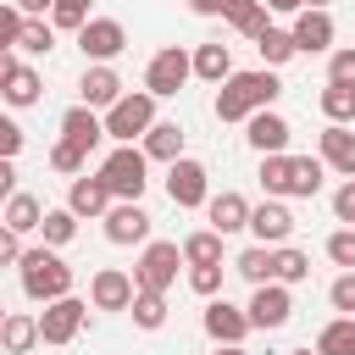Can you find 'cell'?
Masks as SVG:
<instances>
[{"instance_id":"obj_35","label":"cell","mask_w":355,"mask_h":355,"mask_svg":"<svg viewBox=\"0 0 355 355\" xmlns=\"http://www.w3.org/2000/svg\"><path fill=\"white\" fill-rule=\"evenodd\" d=\"M133 322H139L144 333L166 327V294H150V288H139V294H133Z\"/></svg>"},{"instance_id":"obj_30","label":"cell","mask_w":355,"mask_h":355,"mask_svg":"<svg viewBox=\"0 0 355 355\" xmlns=\"http://www.w3.org/2000/svg\"><path fill=\"white\" fill-rule=\"evenodd\" d=\"M316 105H322V116L327 122H355V83H327L322 94H316Z\"/></svg>"},{"instance_id":"obj_44","label":"cell","mask_w":355,"mask_h":355,"mask_svg":"<svg viewBox=\"0 0 355 355\" xmlns=\"http://www.w3.org/2000/svg\"><path fill=\"white\" fill-rule=\"evenodd\" d=\"M327 300H333V311H349V316H355V272H344V277H333V288H327Z\"/></svg>"},{"instance_id":"obj_5","label":"cell","mask_w":355,"mask_h":355,"mask_svg":"<svg viewBox=\"0 0 355 355\" xmlns=\"http://www.w3.org/2000/svg\"><path fill=\"white\" fill-rule=\"evenodd\" d=\"M189 78H194V55H189L183 44L155 50V55H150V67H144V89H150L155 100H172V94H178Z\"/></svg>"},{"instance_id":"obj_36","label":"cell","mask_w":355,"mask_h":355,"mask_svg":"<svg viewBox=\"0 0 355 355\" xmlns=\"http://www.w3.org/2000/svg\"><path fill=\"white\" fill-rule=\"evenodd\" d=\"M50 44H55V22H44V17H28V28H22V55H50Z\"/></svg>"},{"instance_id":"obj_49","label":"cell","mask_w":355,"mask_h":355,"mask_svg":"<svg viewBox=\"0 0 355 355\" xmlns=\"http://www.w3.org/2000/svg\"><path fill=\"white\" fill-rule=\"evenodd\" d=\"M227 6H233V0H189L194 17H227Z\"/></svg>"},{"instance_id":"obj_22","label":"cell","mask_w":355,"mask_h":355,"mask_svg":"<svg viewBox=\"0 0 355 355\" xmlns=\"http://www.w3.org/2000/svg\"><path fill=\"white\" fill-rule=\"evenodd\" d=\"M61 139H72V144H83V150H94V144L105 139V122L94 116V105H72V111L61 116Z\"/></svg>"},{"instance_id":"obj_6","label":"cell","mask_w":355,"mask_h":355,"mask_svg":"<svg viewBox=\"0 0 355 355\" xmlns=\"http://www.w3.org/2000/svg\"><path fill=\"white\" fill-rule=\"evenodd\" d=\"M178 266H183V244H166V239H150L139 266H133V283L150 288V294H166L178 283Z\"/></svg>"},{"instance_id":"obj_46","label":"cell","mask_w":355,"mask_h":355,"mask_svg":"<svg viewBox=\"0 0 355 355\" xmlns=\"http://www.w3.org/2000/svg\"><path fill=\"white\" fill-rule=\"evenodd\" d=\"M327 83H355V50H333V61H327Z\"/></svg>"},{"instance_id":"obj_37","label":"cell","mask_w":355,"mask_h":355,"mask_svg":"<svg viewBox=\"0 0 355 355\" xmlns=\"http://www.w3.org/2000/svg\"><path fill=\"white\" fill-rule=\"evenodd\" d=\"M261 189H266L272 200L288 194V150H283V155H261Z\"/></svg>"},{"instance_id":"obj_48","label":"cell","mask_w":355,"mask_h":355,"mask_svg":"<svg viewBox=\"0 0 355 355\" xmlns=\"http://www.w3.org/2000/svg\"><path fill=\"white\" fill-rule=\"evenodd\" d=\"M22 150V128L17 122H0V155H17Z\"/></svg>"},{"instance_id":"obj_31","label":"cell","mask_w":355,"mask_h":355,"mask_svg":"<svg viewBox=\"0 0 355 355\" xmlns=\"http://www.w3.org/2000/svg\"><path fill=\"white\" fill-rule=\"evenodd\" d=\"M255 50H261V61H266V67H283L288 55H300V44H294V28H266V33L255 39Z\"/></svg>"},{"instance_id":"obj_15","label":"cell","mask_w":355,"mask_h":355,"mask_svg":"<svg viewBox=\"0 0 355 355\" xmlns=\"http://www.w3.org/2000/svg\"><path fill=\"white\" fill-rule=\"evenodd\" d=\"M250 233H255V244H288V233H294V216H288V205L283 200H261L255 211H250Z\"/></svg>"},{"instance_id":"obj_53","label":"cell","mask_w":355,"mask_h":355,"mask_svg":"<svg viewBox=\"0 0 355 355\" xmlns=\"http://www.w3.org/2000/svg\"><path fill=\"white\" fill-rule=\"evenodd\" d=\"M288 355H322V349H288Z\"/></svg>"},{"instance_id":"obj_1","label":"cell","mask_w":355,"mask_h":355,"mask_svg":"<svg viewBox=\"0 0 355 355\" xmlns=\"http://www.w3.org/2000/svg\"><path fill=\"white\" fill-rule=\"evenodd\" d=\"M283 94V83L272 78V67H261V72H233L227 83H216V122H250L255 111H266L272 100Z\"/></svg>"},{"instance_id":"obj_24","label":"cell","mask_w":355,"mask_h":355,"mask_svg":"<svg viewBox=\"0 0 355 355\" xmlns=\"http://www.w3.org/2000/svg\"><path fill=\"white\" fill-rule=\"evenodd\" d=\"M0 338H6V349H11V355H28L33 344H44L39 316H28V311H11V316L0 322Z\"/></svg>"},{"instance_id":"obj_9","label":"cell","mask_w":355,"mask_h":355,"mask_svg":"<svg viewBox=\"0 0 355 355\" xmlns=\"http://www.w3.org/2000/svg\"><path fill=\"white\" fill-rule=\"evenodd\" d=\"M133 294H139V283L122 266H100L89 277V305L94 311H133Z\"/></svg>"},{"instance_id":"obj_28","label":"cell","mask_w":355,"mask_h":355,"mask_svg":"<svg viewBox=\"0 0 355 355\" xmlns=\"http://www.w3.org/2000/svg\"><path fill=\"white\" fill-rule=\"evenodd\" d=\"M266 11H272L266 0H233V6H227V28H233V33H244V39H261V33L272 28V22H266Z\"/></svg>"},{"instance_id":"obj_50","label":"cell","mask_w":355,"mask_h":355,"mask_svg":"<svg viewBox=\"0 0 355 355\" xmlns=\"http://www.w3.org/2000/svg\"><path fill=\"white\" fill-rule=\"evenodd\" d=\"M17 6H22V11H28V17H44V11H50V6H55V0H17Z\"/></svg>"},{"instance_id":"obj_52","label":"cell","mask_w":355,"mask_h":355,"mask_svg":"<svg viewBox=\"0 0 355 355\" xmlns=\"http://www.w3.org/2000/svg\"><path fill=\"white\" fill-rule=\"evenodd\" d=\"M222 355H250V349L244 344H222Z\"/></svg>"},{"instance_id":"obj_16","label":"cell","mask_w":355,"mask_h":355,"mask_svg":"<svg viewBox=\"0 0 355 355\" xmlns=\"http://www.w3.org/2000/svg\"><path fill=\"white\" fill-rule=\"evenodd\" d=\"M67 205H72L78 216H105V211L116 205V194H111V183L94 172V178H72V189H67Z\"/></svg>"},{"instance_id":"obj_42","label":"cell","mask_w":355,"mask_h":355,"mask_svg":"<svg viewBox=\"0 0 355 355\" xmlns=\"http://www.w3.org/2000/svg\"><path fill=\"white\" fill-rule=\"evenodd\" d=\"M327 261H333V266H349V272H355V227H338V233L327 239Z\"/></svg>"},{"instance_id":"obj_29","label":"cell","mask_w":355,"mask_h":355,"mask_svg":"<svg viewBox=\"0 0 355 355\" xmlns=\"http://www.w3.org/2000/svg\"><path fill=\"white\" fill-rule=\"evenodd\" d=\"M222 239H227V233H216V227L189 233V239H183V261H189V266H216V261H222Z\"/></svg>"},{"instance_id":"obj_7","label":"cell","mask_w":355,"mask_h":355,"mask_svg":"<svg viewBox=\"0 0 355 355\" xmlns=\"http://www.w3.org/2000/svg\"><path fill=\"white\" fill-rule=\"evenodd\" d=\"M166 200L178 205V211H194V205H205L211 200V172L200 166V161H172L166 166Z\"/></svg>"},{"instance_id":"obj_34","label":"cell","mask_w":355,"mask_h":355,"mask_svg":"<svg viewBox=\"0 0 355 355\" xmlns=\"http://www.w3.org/2000/svg\"><path fill=\"white\" fill-rule=\"evenodd\" d=\"M39 233H44V244H72V233H78V211L72 205H55V211H44V222H39Z\"/></svg>"},{"instance_id":"obj_12","label":"cell","mask_w":355,"mask_h":355,"mask_svg":"<svg viewBox=\"0 0 355 355\" xmlns=\"http://www.w3.org/2000/svg\"><path fill=\"white\" fill-rule=\"evenodd\" d=\"M83 300H72V294H61V300H50L44 311H39V333H44V344H72L78 338V327H83Z\"/></svg>"},{"instance_id":"obj_32","label":"cell","mask_w":355,"mask_h":355,"mask_svg":"<svg viewBox=\"0 0 355 355\" xmlns=\"http://www.w3.org/2000/svg\"><path fill=\"white\" fill-rule=\"evenodd\" d=\"M316 349L322 355H355V316H338L316 333Z\"/></svg>"},{"instance_id":"obj_39","label":"cell","mask_w":355,"mask_h":355,"mask_svg":"<svg viewBox=\"0 0 355 355\" xmlns=\"http://www.w3.org/2000/svg\"><path fill=\"white\" fill-rule=\"evenodd\" d=\"M50 22H55L61 33H83V28H89V0H55V6H50Z\"/></svg>"},{"instance_id":"obj_26","label":"cell","mask_w":355,"mask_h":355,"mask_svg":"<svg viewBox=\"0 0 355 355\" xmlns=\"http://www.w3.org/2000/svg\"><path fill=\"white\" fill-rule=\"evenodd\" d=\"M144 155H150V161H166V166L183 161V128H178V122H155V128L144 133Z\"/></svg>"},{"instance_id":"obj_8","label":"cell","mask_w":355,"mask_h":355,"mask_svg":"<svg viewBox=\"0 0 355 355\" xmlns=\"http://www.w3.org/2000/svg\"><path fill=\"white\" fill-rule=\"evenodd\" d=\"M0 94H6L11 105H39L44 83H39V72L22 61V50H6V55H0Z\"/></svg>"},{"instance_id":"obj_47","label":"cell","mask_w":355,"mask_h":355,"mask_svg":"<svg viewBox=\"0 0 355 355\" xmlns=\"http://www.w3.org/2000/svg\"><path fill=\"white\" fill-rule=\"evenodd\" d=\"M333 216H338V222H349V227H355V178H349V183H338V189H333Z\"/></svg>"},{"instance_id":"obj_10","label":"cell","mask_w":355,"mask_h":355,"mask_svg":"<svg viewBox=\"0 0 355 355\" xmlns=\"http://www.w3.org/2000/svg\"><path fill=\"white\" fill-rule=\"evenodd\" d=\"M244 311H250V322H255L261 333H277V327H283V322L294 316L288 283H277V277H272V283H261V288L250 294V305H244Z\"/></svg>"},{"instance_id":"obj_21","label":"cell","mask_w":355,"mask_h":355,"mask_svg":"<svg viewBox=\"0 0 355 355\" xmlns=\"http://www.w3.org/2000/svg\"><path fill=\"white\" fill-rule=\"evenodd\" d=\"M316 150H322V161H327L333 172L355 178V133H349L344 122H327V128H322V139H316Z\"/></svg>"},{"instance_id":"obj_19","label":"cell","mask_w":355,"mask_h":355,"mask_svg":"<svg viewBox=\"0 0 355 355\" xmlns=\"http://www.w3.org/2000/svg\"><path fill=\"white\" fill-rule=\"evenodd\" d=\"M78 94H83V105H94V111H100V105L111 111V105L122 100V78H116V72H111L105 61H94V67H89L83 78H78Z\"/></svg>"},{"instance_id":"obj_43","label":"cell","mask_w":355,"mask_h":355,"mask_svg":"<svg viewBox=\"0 0 355 355\" xmlns=\"http://www.w3.org/2000/svg\"><path fill=\"white\" fill-rule=\"evenodd\" d=\"M189 288L205 294V300H216V288H222V261H216V266H189Z\"/></svg>"},{"instance_id":"obj_23","label":"cell","mask_w":355,"mask_h":355,"mask_svg":"<svg viewBox=\"0 0 355 355\" xmlns=\"http://www.w3.org/2000/svg\"><path fill=\"white\" fill-rule=\"evenodd\" d=\"M233 272H239L244 283H255V288H261V283H272V277H277V250H272V244H250V250L233 261Z\"/></svg>"},{"instance_id":"obj_14","label":"cell","mask_w":355,"mask_h":355,"mask_svg":"<svg viewBox=\"0 0 355 355\" xmlns=\"http://www.w3.org/2000/svg\"><path fill=\"white\" fill-rule=\"evenodd\" d=\"M250 327H255V322H250L244 305H227V300H211V305H205V338H216V344H244Z\"/></svg>"},{"instance_id":"obj_13","label":"cell","mask_w":355,"mask_h":355,"mask_svg":"<svg viewBox=\"0 0 355 355\" xmlns=\"http://www.w3.org/2000/svg\"><path fill=\"white\" fill-rule=\"evenodd\" d=\"M105 239L111 244H150V216L139 200H116L105 211Z\"/></svg>"},{"instance_id":"obj_45","label":"cell","mask_w":355,"mask_h":355,"mask_svg":"<svg viewBox=\"0 0 355 355\" xmlns=\"http://www.w3.org/2000/svg\"><path fill=\"white\" fill-rule=\"evenodd\" d=\"M22 255H28L22 250V233L17 227H0V266H22Z\"/></svg>"},{"instance_id":"obj_27","label":"cell","mask_w":355,"mask_h":355,"mask_svg":"<svg viewBox=\"0 0 355 355\" xmlns=\"http://www.w3.org/2000/svg\"><path fill=\"white\" fill-rule=\"evenodd\" d=\"M322 155H288V194L294 200H311L316 189H322Z\"/></svg>"},{"instance_id":"obj_54","label":"cell","mask_w":355,"mask_h":355,"mask_svg":"<svg viewBox=\"0 0 355 355\" xmlns=\"http://www.w3.org/2000/svg\"><path fill=\"white\" fill-rule=\"evenodd\" d=\"M305 6H327V0H305Z\"/></svg>"},{"instance_id":"obj_17","label":"cell","mask_w":355,"mask_h":355,"mask_svg":"<svg viewBox=\"0 0 355 355\" xmlns=\"http://www.w3.org/2000/svg\"><path fill=\"white\" fill-rule=\"evenodd\" d=\"M250 211H255V205H250L239 189H222V194L205 200V216H211L216 233H239V227H250Z\"/></svg>"},{"instance_id":"obj_20","label":"cell","mask_w":355,"mask_h":355,"mask_svg":"<svg viewBox=\"0 0 355 355\" xmlns=\"http://www.w3.org/2000/svg\"><path fill=\"white\" fill-rule=\"evenodd\" d=\"M244 139H250V150H261V155H283V150H288V122L266 105V111L250 116V133H244Z\"/></svg>"},{"instance_id":"obj_2","label":"cell","mask_w":355,"mask_h":355,"mask_svg":"<svg viewBox=\"0 0 355 355\" xmlns=\"http://www.w3.org/2000/svg\"><path fill=\"white\" fill-rule=\"evenodd\" d=\"M22 294H28V300H39V305H50V300L72 294V266L55 255V244H44V250H28V255H22Z\"/></svg>"},{"instance_id":"obj_33","label":"cell","mask_w":355,"mask_h":355,"mask_svg":"<svg viewBox=\"0 0 355 355\" xmlns=\"http://www.w3.org/2000/svg\"><path fill=\"white\" fill-rule=\"evenodd\" d=\"M44 222V205L33 200V194H11L6 200V227H17V233H33Z\"/></svg>"},{"instance_id":"obj_38","label":"cell","mask_w":355,"mask_h":355,"mask_svg":"<svg viewBox=\"0 0 355 355\" xmlns=\"http://www.w3.org/2000/svg\"><path fill=\"white\" fill-rule=\"evenodd\" d=\"M311 277V255L294 244H277V283H305Z\"/></svg>"},{"instance_id":"obj_40","label":"cell","mask_w":355,"mask_h":355,"mask_svg":"<svg viewBox=\"0 0 355 355\" xmlns=\"http://www.w3.org/2000/svg\"><path fill=\"white\" fill-rule=\"evenodd\" d=\"M22 28H28V11H22L17 0H6V6H0V44L17 50V44H22Z\"/></svg>"},{"instance_id":"obj_25","label":"cell","mask_w":355,"mask_h":355,"mask_svg":"<svg viewBox=\"0 0 355 355\" xmlns=\"http://www.w3.org/2000/svg\"><path fill=\"white\" fill-rule=\"evenodd\" d=\"M194 78H205V83H227L233 78V55H227L222 39H211V44L194 50Z\"/></svg>"},{"instance_id":"obj_51","label":"cell","mask_w":355,"mask_h":355,"mask_svg":"<svg viewBox=\"0 0 355 355\" xmlns=\"http://www.w3.org/2000/svg\"><path fill=\"white\" fill-rule=\"evenodd\" d=\"M272 11H305V0H266Z\"/></svg>"},{"instance_id":"obj_41","label":"cell","mask_w":355,"mask_h":355,"mask_svg":"<svg viewBox=\"0 0 355 355\" xmlns=\"http://www.w3.org/2000/svg\"><path fill=\"white\" fill-rule=\"evenodd\" d=\"M83 161H89L83 144H72V139H55V144H50V166H55V172H72V178H78Z\"/></svg>"},{"instance_id":"obj_18","label":"cell","mask_w":355,"mask_h":355,"mask_svg":"<svg viewBox=\"0 0 355 355\" xmlns=\"http://www.w3.org/2000/svg\"><path fill=\"white\" fill-rule=\"evenodd\" d=\"M294 44H300L305 55H322V50L333 44V17H327L322 6H305V11L294 17Z\"/></svg>"},{"instance_id":"obj_4","label":"cell","mask_w":355,"mask_h":355,"mask_svg":"<svg viewBox=\"0 0 355 355\" xmlns=\"http://www.w3.org/2000/svg\"><path fill=\"white\" fill-rule=\"evenodd\" d=\"M144 172H150V155H144V150H133V144H116V150L100 161V178L111 183V194H116V200H139V194H144V183H150Z\"/></svg>"},{"instance_id":"obj_11","label":"cell","mask_w":355,"mask_h":355,"mask_svg":"<svg viewBox=\"0 0 355 355\" xmlns=\"http://www.w3.org/2000/svg\"><path fill=\"white\" fill-rule=\"evenodd\" d=\"M78 50H83L89 61H116V55L128 50V28H122L116 17H89V28L78 33Z\"/></svg>"},{"instance_id":"obj_3","label":"cell","mask_w":355,"mask_h":355,"mask_svg":"<svg viewBox=\"0 0 355 355\" xmlns=\"http://www.w3.org/2000/svg\"><path fill=\"white\" fill-rule=\"evenodd\" d=\"M150 128H155V94H150V89L122 94V100L105 111V133H111L116 144H133V139H144Z\"/></svg>"}]
</instances>
